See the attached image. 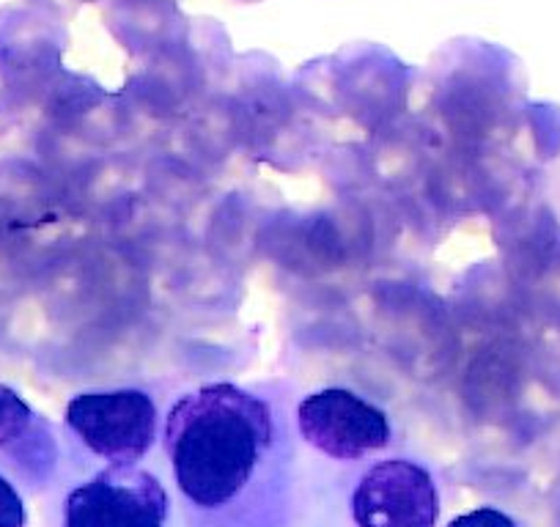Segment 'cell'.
Listing matches in <instances>:
<instances>
[{
	"label": "cell",
	"mask_w": 560,
	"mask_h": 527,
	"mask_svg": "<svg viewBox=\"0 0 560 527\" xmlns=\"http://www.w3.org/2000/svg\"><path fill=\"white\" fill-rule=\"evenodd\" d=\"M448 527H516V522L505 511L492 508V505H481V508L470 511V514L456 516Z\"/></svg>",
	"instance_id": "obj_8"
},
{
	"label": "cell",
	"mask_w": 560,
	"mask_h": 527,
	"mask_svg": "<svg viewBox=\"0 0 560 527\" xmlns=\"http://www.w3.org/2000/svg\"><path fill=\"white\" fill-rule=\"evenodd\" d=\"M67 423L85 448L113 465H135L158 440V407L135 387L80 393L67 405Z\"/></svg>",
	"instance_id": "obj_2"
},
{
	"label": "cell",
	"mask_w": 560,
	"mask_h": 527,
	"mask_svg": "<svg viewBox=\"0 0 560 527\" xmlns=\"http://www.w3.org/2000/svg\"><path fill=\"white\" fill-rule=\"evenodd\" d=\"M352 516L358 527H434L440 519L438 483L415 461H376L354 489Z\"/></svg>",
	"instance_id": "obj_5"
},
{
	"label": "cell",
	"mask_w": 560,
	"mask_h": 527,
	"mask_svg": "<svg viewBox=\"0 0 560 527\" xmlns=\"http://www.w3.org/2000/svg\"><path fill=\"white\" fill-rule=\"evenodd\" d=\"M168 492L158 476L132 465H110L72 489L63 527H165Z\"/></svg>",
	"instance_id": "obj_3"
},
{
	"label": "cell",
	"mask_w": 560,
	"mask_h": 527,
	"mask_svg": "<svg viewBox=\"0 0 560 527\" xmlns=\"http://www.w3.org/2000/svg\"><path fill=\"white\" fill-rule=\"evenodd\" d=\"M275 443L272 410L253 393L218 382L174 405L165 450L176 483L196 508L214 511L245 492Z\"/></svg>",
	"instance_id": "obj_1"
},
{
	"label": "cell",
	"mask_w": 560,
	"mask_h": 527,
	"mask_svg": "<svg viewBox=\"0 0 560 527\" xmlns=\"http://www.w3.org/2000/svg\"><path fill=\"white\" fill-rule=\"evenodd\" d=\"M31 421H34V412L25 405L23 396L9 385H0V448L23 437Z\"/></svg>",
	"instance_id": "obj_6"
},
{
	"label": "cell",
	"mask_w": 560,
	"mask_h": 527,
	"mask_svg": "<svg viewBox=\"0 0 560 527\" xmlns=\"http://www.w3.org/2000/svg\"><path fill=\"white\" fill-rule=\"evenodd\" d=\"M298 421L305 443L330 459H363L390 443L385 412L343 387H325L305 396Z\"/></svg>",
	"instance_id": "obj_4"
},
{
	"label": "cell",
	"mask_w": 560,
	"mask_h": 527,
	"mask_svg": "<svg viewBox=\"0 0 560 527\" xmlns=\"http://www.w3.org/2000/svg\"><path fill=\"white\" fill-rule=\"evenodd\" d=\"M0 527H25L23 497L3 476H0Z\"/></svg>",
	"instance_id": "obj_7"
}]
</instances>
